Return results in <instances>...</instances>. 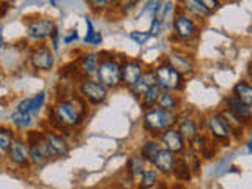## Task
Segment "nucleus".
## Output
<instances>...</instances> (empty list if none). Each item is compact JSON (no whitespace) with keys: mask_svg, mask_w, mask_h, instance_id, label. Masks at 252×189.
Returning a JSON list of instances; mask_svg holds the SVG:
<instances>
[{"mask_svg":"<svg viewBox=\"0 0 252 189\" xmlns=\"http://www.w3.org/2000/svg\"><path fill=\"white\" fill-rule=\"evenodd\" d=\"M87 114H89V102L79 93H73L71 96L55 102L49 117L57 129H73L84 123Z\"/></svg>","mask_w":252,"mask_h":189,"instance_id":"1","label":"nucleus"},{"mask_svg":"<svg viewBox=\"0 0 252 189\" xmlns=\"http://www.w3.org/2000/svg\"><path fill=\"white\" fill-rule=\"evenodd\" d=\"M94 77L109 90L118 89L122 85V63L114 57H101L99 55Z\"/></svg>","mask_w":252,"mask_h":189,"instance_id":"2","label":"nucleus"},{"mask_svg":"<svg viewBox=\"0 0 252 189\" xmlns=\"http://www.w3.org/2000/svg\"><path fill=\"white\" fill-rule=\"evenodd\" d=\"M178 115L173 112H167L158 106L145 109L144 114V128L153 136H158L161 131H164L169 126H173L177 123Z\"/></svg>","mask_w":252,"mask_h":189,"instance_id":"3","label":"nucleus"},{"mask_svg":"<svg viewBox=\"0 0 252 189\" xmlns=\"http://www.w3.org/2000/svg\"><path fill=\"white\" fill-rule=\"evenodd\" d=\"M155 76H156V84L161 90L165 92H180L183 90L185 87V77L180 73H177L169 63H159L155 69Z\"/></svg>","mask_w":252,"mask_h":189,"instance_id":"4","label":"nucleus"},{"mask_svg":"<svg viewBox=\"0 0 252 189\" xmlns=\"http://www.w3.org/2000/svg\"><path fill=\"white\" fill-rule=\"evenodd\" d=\"M77 93L89 102V104H102L109 96V89L102 85L98 79L82 77L77 85Z\"/></svg>","mask_w":252,"mask_h":189,"instance_id":"5","label":"nucleus"},{"mask_svg":"<svg viewBox=\"0 0 252 189\" xmlns=\"http://www.w3.org/2000/svg\"><path fill=\"white\" fill-rule=\"evenodd\" d=\"M172 29L180 41H192L194 38L199 36V26L194 18L189 14L175 10V14L172 18Z\"/></svg>","mask_w":252,"mask_h":189,"instance_id":"6","label":"nucleus"},{"mask_svg":"<svg viewBox=\"0 0 252 189\" xmlns=\"http://www.w3.org/2000/svg\"><path fill=\"white\" fill-rule=\"evenodd\" d=\"M43 144L47 155L51 159H60L66 158L69 153V144L63 137V134H57L55 131H44L43 132Z\"/></svg>","mask_w":252,"mask_h":189,"instance_id":"7","label":"nucleus"},{"mask_svg":"<svg viewBox=\"0 0 252 189\" xmlns=\"http://www.w3.org/2000/svg\"><path fill=\"white\" fill-rule=\"evenodd\" d=\"M205 128H207L210 139L215 142H228L232 139V131L222 120L219 112H211L205 117Z\"/></svg>","mask_w":252,"mask_h":189,"instance_id":"8","label":"nucleus"},{"mask_svg":"<svg viewBox=\"0 0 252 189\" xmlns=\"http://www.w3.org/2000/svg\"><path fill=\"white\" fill-rule=\"evenodd\" d=\"M55 57H54V51L49 46L46 44H38L35 46L30 52V65L35 71L39 73H47L54 68Z\"/></svg>","mask_w":252,"mask_h":189,"instance_id":"9","label":"nucleus"},{"mask_svg":"<svg viewBox=\"0 0 252 189\" xmlns=\"http://www.w3.org/2000/svg\"><path fill=\"white\" fill-rule=\"evenodd\" d=\"M8 161H10L16 167L21 169H29L30 165V156H29V144L24 137H14L10 150L6 152Z\"/></svg>","mask_w":252,"mask_h":189,"instance_id":"10","label":"nucleus"},{"mask_svg":"<svg viewBox=\"0 0 252 189\" xmlns=\"http://www.w3.org/2000/svg\"><path fill=\"white\" fill-rule=\"evenodd\" d=\"M158 140H159L162 148L169 150V152H172V153H175L177 156L183 153L188 147L186 140L180 134V131L175 128V125L169 126V128H165L164 131H161L159 134H158Z\"/></svg>","mask_w":252,"mask_h":189,"instance_id":"11","label":"nucleus"},{"mask_svg":"<svg viewBox=\"0 0 252 189\" xmlns=\"http://www.w3.org/2000/svg\"><path fill=\"white\" fill-rule=\"evenodd\" d=\"M55 29V22L47 18H36L27 22L26 26V35L33 39V41H43L47 39Z\"/></svg>","mask_w":252,"mask_h":189,"instance_id":"12","label":"nucleus"},{"mask_svg":"<svg viewBox=\"0 0 252 189\" xmlns=\"http://www.w3.org/2000/svg\"><path fill=\"white\" fill-rule=\"evenodd\" d=\"M165 63H169V65L180 73L183 77L186 76H191L194 73V60L189 54L186 52H181V51H172L165 55Z\"/></svg>","mask_w":252,"mask_h":189,"instance_id":"13","label":"nucleus"},{"mask_svg":"<svg viewBox=\"0 0 252 189\" xmlns=\"http://www.w3.org/2000/svg\"><path fill=\"white\" fill-rule=\"evenodd\" d=\"M175 162H177V155L169 152V150L162 148V147L158 150V152L155 153V156L152 158V161H150V164L159 172V175H164V177L172 175V170H173V167H175Z\"/></svg>","mask_w":252,"mask_h":189,"instance_id":"14","label":"nucleus"},{"mask_svg":"<svg viewBox=\"0 0 252 189\" xmlns=\"http://www.w3.org/2000/svg\"><path fill=\"white\" fill-rule=\"evenodd\" d=\"M144 65L139 60L126 59L122 63V85H125L126 89H131L139 81V77L144 74Z\"/></svg>","mask_w":252,"mask_h":189,"instance_id":"15","label":"nucleus"},{"mask_svg":"<svg viewBox=\"0 0 252 189\" xmlns=\"http://www.w3.org/2000/svg\"><path fill=\"white\" fill-rule=\"evenodd\" d=\"M180 3V11H183L186 14H189L194 19L199 21H205L208 19L213 14L208 8H205L199 0H178Z\"/></svg>","mask_w":252,"mask_h":189,"instance_id":"16","label":"nucleus"},{"mask_svg":"<svg viewBox=\"0 0 252 189\" xmlns=\"http://www.w3.org/2000/svg\"><path fill=\"white\" fill-rule=\"evenodd\" d=\"M219 115L222 117V120L227 123L228 128H230L232 137H241V132L244 131V128H246V126H249V122L243 120L241 117L233 114L232 110H228L227 107H224L222 110H219Z\"/></svg>","mask_w":252,"mask_h":189,"instance_id":"17","label":"nucleus"},{"mask_svg":"<svg viewBox=\"0 0 252 189\" xmlns=\"http://www.w3.org/2000/svg\"><path fill=\"white\" fill-rule=\"evenodd\" d=\"M98 62H99V54H96V52L82 54L77 60L81 76L82 77H93L94 71H96V66H98Z\"/></svg>","mask_w":252,"mask_h":189,"instance_id":"18","label":"nucleus"},{"mask_svg":"<svg viewBox=\"0 0 252 189\" xmlns=\"http://www.w3.org/2000/svg\"><path fill=\"white\" fill-rule=\"evenodd\" d=\"M175 128L180 131V134L183 136V139L186 140V144L191 140L199 131V126H197V120L194 117H178L177 118V123H175Z\"/></svg>","mask_w":252,"mask_h":189,"instance_id":"19","label":"nucleus"},{"mask_svg":"<svg viewBox=\"0 0 252 189\" xmlns=\"http://www.w3.org/2000/svg\"><path fill=\"white\" fill-rule=\"evenodd\" d=\"M224 102H225V107L228 110H232L233 114H236L238 117H241L243 120L251 123V118H252V107L251 106L244 104V102L236 98L235 94H228V96L224 99Z\"/></svg>","mask_w":252,"mask_h":189,"instance_id":"20","label":"nucleus"},{"mask_svg":"<svg viewBox=\"0 0 252 189\" xmlns=\"http://www.w3.org/2000/svg\"><path fill=\"white\" fill-rule=\"evenodd\" d=\"M153 85H156L155 71L153 69H147V71H144V74L139 77V81L134 84L129 90L132 92V94L136 98H140L142 94H144L150 89V87H153Z\"/></svg>","mask_w":252,"mask_h":189,"instance_id":"21","label":"nucleus"},{"mask_svg":"<svg viewBox=\"0 0 252 189\" xmlns=\"http://www.w3.org/2000/svg\"><path fill=\"white\" fill-rule=\"evenodd\" d=\"M156 106L164 109V110H167V112L177 114V110L180 107V99L175 96V94H173V92H165V90H162L159 93V96H158Z\"/></svg>","mask_w":252,"mask_h":189,"instance_id":"22","label":"nucleus"},{"mask_svg":"<svg viewBox=\"0 0 252 189\" xmlns=\"http://www.w3.org/2000/svg\"><path fill=\"white\" fill-rule=\"evenodd\" d=\"M232 94H235L236 98L241 99L244 104H248L252 107V87L249 84V81L246 79H241L240 82H236L232 89Z\"/></svg>","mask_w":252,"mask_h":189,"instance_id":"23","label":"nucleus"},{"mask_svg":"<svg viewBox=\"0 0 252 189\" xmlns=\"http://www.w3.org/2000/svg\"><path fill=\"white\" fill-rule=\"evenodd\" d=\"M35 115L32 112H19V110H14L11 114V123L16 129H29L32 125L35 123Z\"/></svg>","mask_w":252,"mask_h":189,"instance_id":"24","label":"nucleus"},{"mask_svg":"<svg viewBox=\"0 0 252 189\" xmlns=\"http://www.w3.org/2000/svg\"><path fill=\"white\" fill-rule=\"evenodd\" d=\"M159 183V172L153 165L150 169H144L139 175V188H155Z\"/></svg>","mask_w":252,"mask_h":189,"instance_id":"25","label":"nucleus"},{"mask_svg":"<svg viewBox=\"0 0 252 189\" xmlns=\"http://www.w3.org/2000/svg\"><path fill=\"white\" fill-rule=\"evenodd\" d=\"M159 148H161V144H159V140H158V139H155V137L147 139V140L144 142V145L140 147L139 155H140L142 158H144L145 162H150V161H152V158L155 156V153H156Z\"/></svg>","mask_w":252,"mask_h":189,"instance_id":"26","label":"nucleus"},{"mask_svg":"<svg viewBox=\"0 0 252 189\" xmlns=\"http://www.w3.org/2000/svg\"><path fill=\"white\" fill-rule=\"evenodd\" d=\"M144 169H145V159L140 155H134V156L129 158L128 165H126V170L129 172L131 180H137L139 175H140V172Z\"/></svg>","mask_w":252,"mask_h":189,"instance_id":"27","label":"nucleus"},{"mask_svg":"<svg viewBox=\"0 0 252 189\" xmlns=\"http://www.w3.org/2000/svg\"><path fill=\"white\" fill-rule=\"evenodd\" d=\"M172 175L180 181H191L192 172L189 170L188 164L183 161V158H177V162H175V167L172 170Z\"/></svg>","mask_w":252,"mask_h":189,"instance_id":"28","label":"nucleus"},{"mask_svg":"<svg viewBox=\"0 0 252 189\" xmlns=\"http://www.w3.org/2000/svg\"><path fill=\"white\" fill-rule=\"evenodd\" d=\"M161 92H162V90L159 89V87H158V84L153 85V87H150V89L140 96V104H142V107H144V109H148V107L156 106L158 96H159V93H161Z\"/></svg>","mask_w":252,"mask_h":189,"instance_id":"29","label":"nucleus"},{"mask_svg":"<svg viewBox=\"0 0 252 189\" xmlns=\"http://www.w3.org/2000/svg\"><path fill=\"white\" fill-rule=\"evenodd\" d=\"M170 14H175V3H173L172 0H165V2H162L159 5V8H158L155 18L159 19L162 24H165V22L169 21Z\"/></svg>","mask_w":252,"mask_h":189,"instance_id":"30","label":"nucleus"},{"mask_svg":"<svg viewBox=\"0 0 252 189\" xmlns=\"http://www.w3.org/2000/svg\"><path fill=\"white\" fill-rule=\"evenodd\" d=\"M14 132L10 128H5V126H0V152L6 155V152L10 150V145L14 139Z\"/></svg>","mask_w":252,"mask_h":189,"instance_id":"31","label":"nucleus"},{"mask_svg":"<svg viewBox=\"0 0 252 189\" xmlns=\"http://www.w3.org/2000/svg\"><path fill=\"white\" fill-rule=\"evenodd\" d=\"M162 3V0H147V3L144 5V8H142V11L139 13L137 16V19L142 18L145 13H150V16H152V19L156 16V11H158V8H159V5Z\"/></svg>","mask_w":252,"mask_h":189,"instance_id":"32","label":"nucleus"},{"mask_svg":"<svg viewBox=\"0 0 252 189\" xmlns=\"http://www.w3.org/2000/svg\"><path fill=\"white\" fill-rule=\"evenodd\" d=\"M150 38H152L150 32H137V30H134V32H131V33H129V39H132V41L136 43L137 46H144Z\"/></svg>","mask_w":252,"mask_h":189,"instance_id":"33","label":"nucleus"},{"mask_svg":"<svg viewBox=\"0 0 252 189\" xmlns=\"http://www.w3.org/2000/svg\"><path fill=\"white\" fill-rule=\"evenodd\" d=\"M85 24H87V35H85V38H84V43H85V44H90L92 38L94 36V33H96V30H94L93 22H92V19L89 18V16L85 18Z\"/></svg>","mask_w":252,"mask_h":189,"instance_id":"34","label":"nucleus"},{"mask_svg":"<svg viewBox=\"0 0 252 189\" xmlns=\"http://www.w3.org/2000/svg\"><path fill=\"white\" fill-rule=\"evenodd\" d=\"M93 11H102L104 8L109 6L110 0H87Z\"/></svg>","mask_w":252,"mask_h":189,"instance_id":"35","label":"nucleus"},{"mask_svg":"<svg viewBox=\"0 0 252 189\" xmlns=\"http://www.w3.org/2000/svg\"><path fill=\"white\" fill-rule=\"evenodd\" d=\"M30 109H32V96L21 99L18 104H16L14 110H19V112H30Z\"/></svg>","mask_w":252,"mask_h":189,"instance_id":"36","label":"nucleus"},{"mask_svg":"<svg viewBox=\"0 0 252 189\" xmlns=\"http://www.w3.org/2000/svg\"><path fill=\"white\" fill-rule=\"evenodd\" d=\"M199 2H200L205 8H208V10H210L211 13L218 11L219 8H220V2H219V0H199Z\"/></svg>","mask_w":252,"mask_h":189,"instance_id":"37","label":"nucleus"},{"mask_svg":"<svg viewBox=\"0 0 252 189\" xmlns=\"http://www.w3.org/2000/svg\"><path fill=\"white\" fill-rule=\"evenodd\" d=\"M49 38H51V41H52V51H57L59 49V30H57V27L54 29L52 35Z\"/></svg>","mask_w":252,"mask_h":189,"instance_id":"38","label":"nucleus"},{"mask_svg":"<svg viewBox=\"0 0 252 189\" xmlns=\"http://www.w3.org/2000/svg\"><path fill=\"white\" fill-rule=\"evenodd\" d=\"M101 43H102V35L99 33V32H96V33H94V36L92 38L90 46H99Z\"/></svg>","mask_w":252,"mask_h":189,"instance_id":"39","label":"nucleus"},{"mask_svg":"<svg viewBox=\"0 0 252 189\" xmlns=\"http://www.w3.org/2000/svg\"><path fill=\"white\" fill-rule=\"evenodd\" d=\"M77 32H73V33H71L69 36H66L65 39H63V43H65V44H71V43H73V41H77Z\"/></svg>","mask_w":252,"mask_h":189,"instance_id":"40","label":"nucleus"},{"mask_svg":"<svg viewBox=\"0 0 252 189\" xmlns=\"http://www.w3.org/2000/svg\"><path fill=\"white\" fill-rule=\"evenodd\" d=\"M137 2H139V0H129V2H126V3H125V11H129V10H132L134 5H136Z\"/></svg>","mask_w":252,"mask_h":189,"instance_id":"41","label":"nucleus"},{"mask_svg":"<svg viewBox=\"0 0 252 189\" xmlns=\"http://www.w3.org/2000/svg\"><path fill=\"white\" fill-rule=\"evenodd\" d=\"M3 47V26H0V49Z\"/></svg>","mask_w":252,"mask_h":189,"instance_id":"42","label":"nucleus"},{"mask_svg":"<svg viewBox=\"0 0 252 189\" xmlns=\"http://www.w3.org/2000/svg\"><path fill=\"white\" fill-rule=\"evenodd\" d=\"M49 2H51V6H54V8L59 6V0H49Z\"/></svg>","mask_w":252,"mask_h":189,"instance_id":"43","label":"nucleus"},{"mask_svg":"<svg viewBox=\"0 0 252 189\" xmlns=\"http://www.w3.org/2000/svg\"><path fill=\"white\" fill-rule=\"evenodd\" d=\"M3 156H5V155H3L2 152H0V162H2V161H3Z\"/></svg>","mask_w":252,"mask_h":189,"instance_id":"44","label":"nucleus"},{"mask_svg":"<svg viewBox=\"0 0 252 189\" xmlns=\"http://www.w3.org/2000/svg\"><path fill=\"white\" fill-rule=\"evenodd\" d=\"M5 2H8V3H11V2H14V0H5Z\"/></svg>","mask_w":252,"mask_h":189,"instance_id":"45","label":"nucleus"},{"mask_svg":"<svg viewBox=\"0 0 252 189\" xmlns=\"http://www.w3.org/2000/svg\"><path fill=\"white\" fill-rule=\"evenodd\" d=\"M219 2H225V0H219Z\"/></svg>","mask_w":252,"mask_h":189,"instance_id":"46","label":"nucleus"},{"mask_svg":"<svg viewBox=\"0 0 252 189\" xmlns=\"http://www.w3.org/2000/svg\"><path fill=\"white\" fill-rule=\"evenodd\" d=\"M0 2H2V0H0Z\"/></svg>","mask_w":252,"mask_h":189,"instance_id":"47","label":"nucleus"}]
</instances>
